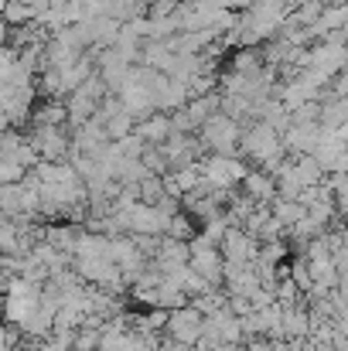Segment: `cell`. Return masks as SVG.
<instances>
[{
    "label": "cell",
    "instance_id": "cell-1",
    "mask_svg": "<svg viewBox=\"0 0 348 351\" xmlns=\"http://www.w3.org/2000/svg\"><path fill=\"white\" fill-rule=\"evenodd\" d=\"M167 335L178 341V345H185V348H195L198 345V338L205 335V314L198 311V307H178V311H171V317H167Z\"/></svg>",
    "mask_w": 348,
    "mask_h": 351
},
{
    "label": "cell",
    "instance_id": "cell-2",
    "mask_svg": "<svg viewBox=\"0 0 348 351\" xmlns=\"http://www.w3.org/2000/svg\"><path fill=\"white\" fill-rule=\"evenodd\" d=\"M242 188H246V195H249L253 202H273L277 191H280V188H277L270 178H263V174H246Z\"/></svg>",
    "mask_w": 348,
    "mask_h": 351
},
{
    "label": "cell",
    "instance_id": "cell-3",
    "mask_svg": "<svg viewBox=\"0 0 348 351\" xmlns=\"http://www.w3.org/2000/svg\"><path fill=\"white\" fill-rule=\"evenodd\" d=\"M137 133H140L143 140H150V143H164V136L171 133V119L154 117V119H147L143 126H137Z\"/></svg>",
    "mask_w": 348,
    "mask_h": 351
},
{
    "label": "cell",
    "instance_id": "cell-4",
    "mask_svg": "<svg viewBox=\"0 0 348 351\" xmlns=\"http://www.w3.org/2000/svg\"><path fill=\"white\" fill-rule=\"evenodd\" d=\"M222 351H249V345H242V341H235V345H222Z\"/></svg>",
    "mask_w": 348,
    "mask_h": 351
}]
</instances>
